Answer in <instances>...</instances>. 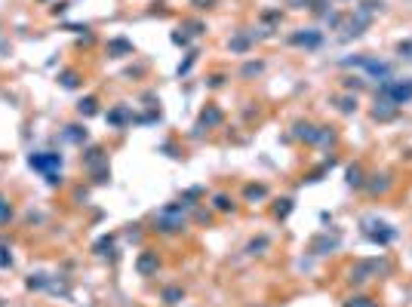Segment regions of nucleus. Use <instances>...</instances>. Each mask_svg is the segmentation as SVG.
<instances>
[{
    "label": "nucleus",
    "instance_id": "nucleus-1",
    "mask_svg": "<svg viewBox=\"0 0 412 307\" xmlns=\"http://www.w3.org/2000/svg\"><path fill=\"white\" fill-rule=\"evenodd\" d=\"M379 98H385V101H391V105H406V101H412V80H382V86H379Z\"/></svg>",
    "mask_w": 412,
    "mask_h": 307
},
{
    "label": "nucleus",
    "instance_id": "nucleus-2",
    "mask_svg": "<svg viewBox=\"0 0 412 307\" xmlns=\"http://www.w3.org/2000/svg\"><path fill=\"white\" fill-rule=\"evenodd\" d=\"M154 224H157V230L160 234H175V230H181L185 227V215H181V206H163L157 215H154Z\"/></svg>",
    "mask_w": 412,
    "mask_h": 307
},
{
    "label": "nucleus",
    "instance_id": "nucleus-3",
    "mask_svg": "<svg viewBox=\"0 0 412 307\" xmlns=\"http://www.w3.org/2000/svg\"><path fill=\"white\" fill-rule=\"evenodd\" d=\"M34 169H40L43 175H50V172H56L59 166H62V154H56V150H40V154H31V160H28Z\"/></svg>",
    "mask_w": 412,
    "mask_h": 307
},
{
    "label": "nucleus",
    "instance_id": "nucleus-4",
    "mask_svg": "<svg viewBox=\"0 0 412 307\" xmlns=\"http://www.w3.org/2000/svg\"><path fill=\"white\" fill-rule=\"evenodd\" d=\"M379 271H385L382 261H360V264H354V271H351V283H363V280H369L372 274H379Z\"/></svg>",
    "mask_w": 412,
    "mask_h": 307
},
{
    "label": "nucleus",
    "instance_id": "nucleus-5",
    "mask_svg": "<svg viewBox=\"0 0 412 307\" xmlns=\"http://www.w3.org/2000/svg\"><path fill=\"white\" fill-rule=\"evenodd\" d=\"M320 31H314V28H308V31H298V34H292V43L295 46H308V49H314V46H320Z\"/></svg>",
    "mask_w": 412,
    "mask_h": 307
},
{
    "label": "nucleus",
    "instance_id": "nucleus-6",
    "mask_svg": "<svg viewBox=\"0 0 412 307\" xmlns=\"http://www.w3.org/2000/svg\"><path fill=\"white\" fill-rule=\"evenodd\" d=\"M157 264H160V261H157V252H142L139 261H135V271H139L142 277H151V274L157 271Z\"/></svg>",
    "mask_w": 412,
    "mask_h": 307
},
{
    "label": "nucleus",
    "instance_id": "nucleus-7",
    "mask_svg": "<svg viewBox=\"0 0 412 307\" xmlns=\"http://www.w3.org/2000/svg\"><path fill=\"white\" fill-rule=\"evenodd\" d=\"M372 117H376V120H394V117H397V105H391V101L379 98L376 111H372Z\"/></svg>",
    "mask_w": 412,
    "mask_h": 307
},
{
    "label": "nucleus",
    "instance_id": "nucleus-8",
    "mask_svg": "<svg viewBox=\"0 0 412 307\" xmlns=\"http://www.w3.org/2000/svg\"><path fill=\"white\" fill-rule=\"evenodd\" d=\"M372 224H376V221H372ZM376 227H379V230H366V234L376 240V243H391V240L397 237V230H391V227H388V224H382V221H379Z\"/></svg>",
    "mask_w": 412,
    "mask_h": 307
},
{
    "label": "nucleus",
    "instance_id": "nucleus-9",
    "mask_svg": "<svg viewBox=\"0 0 412 307\" xmlns=\"http://www.w3.org/2000/svg\"><path fill=\"white\" fill-rule=\"evenodd\" d=\"M108 120H111V123H114V126H123L126 120H132V114H129L126 108H114V111H111V114H108Z\"/></svg>",
    "mask_w": 412,
    "mask_h": 307
},
{
    "label": "nucleus",
    "instance_id": "nucleus-10",
    "mask_svg": "<svg viewBox=\"0 0 412 307\" xmlns=\"http://www.w3.org/2000/svg\"><path fill=\"white\" fill-rule=\"evenodd\" d=\"M345 307H379L372 298H366V295H354V298H348L345 301Z\"/></svg>",
    "mask_w": 412,
    "mask_h": 307
},
{
    "label": "nucleus",
    "instance_id": "nucleus-11",
    "mask_svg": "<svg viewBox=\"0 0 412 307\" xmlns=\"http://www.w3.org/2000/svg\"><path fill=\"white\" fill-rule=\"evenodd\" d=\"M200 123H203V126H215V123H221V111H215V108L203 111V117H200Z\"/></svg>",
    "mask_w": 412,
    "mask_h": 307
},
{
    "label": "nucleus",
    "instance_id": "nucleus-12",
    "mask_svg": "<svg viewBox=\"0 0 412 307\" xmlns=\"http://www.w3.org/2000/svg\"><path fill=\"white\" fill-rule=\"evenodd\" d=\"M108 53H114V56H120V53H132V43H126V40H111V43H108Z\"/></svg>",
    "mask_w": 412,
    "mask_h": 307
},
{
    "label": "nucleus",
    "instance_id": "nucleus-13",
    "mask_svg": "<svg viewBox=\"0 0 412 307\" xmlns=\"http://www.w3.org/2000/svg\"><path fill=\"white\" fill-rule=\"evenodd\" d=\"M10 218H13V206L7 203V197H4V194H0V224H7Z\"/></svg>",
    "mask_w": 412,
    "mask_h": 307
},
{
    "label": "nucleus",
    "instance_id": "nucleus-14",
    "mask_svg": "<svg viewBox=\"0 0 412 307\" xmlns=\"http://www.w3.org/2000/svg\"><path fill=\"white\" fill-rule=\"evenodd\" d=\"M77 111L83 114V117H93V114L99 111V108H96V98H83V101L77 105Z\"/></svg>",
    "mask_w": 412,
    "mask_h": 307
},
{
    "label": "nucleus",
    "instance_id": "nucleus-15",
    "mask_svg": "<svg viewBox=\"0 0 412 307\" xmlns=\"http://www.w3.org/2000/svg\"><path fill=\"white\" fill-rule=\"evenodd\" d=\"M65 138H71V141H86V129H80V126H68Z\"/></svg>",
    "mask_w": 412,
    "mask_h": 307
},
{
    "label": "nucleus",
    "instance_id": "nucleus-16",
    "mask_svg": "<svg viewBox=\"0 0 412 307\" xmlns=\"http://www.w3.org/2000/svg\"><path fill=\"white\" fill-rule=\"evenodd\" d=\"M111 246H114V237H102V240L96 243V255H108Z\"/></svg>",
    "mask_w": 412,
    "mask_h": 307
},
{
    "label": "nucleus",
    "instance_id": "nucleus-17",
    "mask_svg": "<svg viewBox=\"0 0 412 307\" xmlns=\"http://www.w3.org/2000/svg\"><path fill=\"white\" fill-rule=\"evenodd\" d=\"M335 246H339V240H326V237H320V240L314 243V252L323 255V249H335Z\"/></svg>",
    "mask_w": 412,
    "mask_h": 307
},
{
    "label": "nucleus",
    "instance_id": "nucleus-18",
    "mask_svg": "<svg viewBox=\"0 0 412 307\" xmlns=\"http://www.w3.org/2000/svg\"><path fill=\"white\" fill-rule=\"evenodd\" d=\"M348 184H354V187H360V184H363V172H360V166H351V169H348Z\"/></svg>",
    "mask_w": 412,
    "mask_h": 307
},
{
    "label": "nucleus",
    "instance_id": "nucleus-19",
    "mask_svg": "<svg viewBox=\"0 0 412 307\" xmlns=\"http://www.w3.org/2000/svg\"><path fill=\"white\" fill-rule=\"evenodd\" d=\"M62 86H65V89H74V86H77V74H74V71H65V74H62Z\"/></svg>",
    "mask_w": 412,
    "mask_h": 307
},
{
    "label": "nucleus",
    "instance_id": "nucleus-20",
    "mask_svg": "<svg viewBox=\"0 0 412 307\" xmlns=\"http://www.w3.org/2000/svg\"><path fill=\"white\" fill-rule=\"evenodd\" d=\"M265 194H268V190L261 187V184H258V187H246V197H249V200H261Z\"/></svg>",
    "mask_w": 412,
    "mask_h": 307
},
{
    "label": "nucleus",
    "instance_id": "nucleus-21",
    "mask_svg": "<svg viewBox=\"0 0 412 307\" xmlns=\"http://www.w3.org/2000/svg\"><path fill=\"white\" fill-rule=\"evenodd\" d=\"M13 264V255H10V249L7 246H0V267H10Z\"/></svg>",
    "mask_w": 412,
    "mask_h": 307
},
{
    "label": "nucleus",
    "instance_id": "nucleus-22",
    "mask_svg": "<svg viewBox=\"0 0 412 307\" xmlns=\"http://www.w3.org/2000/svg\"><path fill=\"white\" fill-rule=\"evenodd\" d=\"M163 298H166V304H175V301L181 298V289H166V292H163Z\"/></svg>",
    "mask_w": 412,
    "mask_h": 307
},
{
    "label": "nucleus",
    "instance_id": "nucleus-23",
    "mask_svg": "<svg viewBox=\"0 0 412 307\" xmlns=\"http://www.w3.org/2000/svg\"><path fill=\"white\" fill-rule=\"evenodd\" d=\"M215 209H221V212H228V209H231V200L224 197V194H218V197H215Z\"/></svg>",
    "mask_w": 412,
    "mask_h": 307
},
{
    "label": "nucleus",
    "instance_id": "nucleus-24",
    "mask_svg": "<svg viewBox=\"0 0 412 307\" xmlns=\"http://www.w3.org/2000/svg\"><path fill=\"white\" fill-rule=\"evenodd\" d=\"M397 53H400L403 59H412V40H406V43H400V46H397Z\"/></svg>",
    "mask_w": 412,
    "mask_h": 307
},
{
    "label": "nucleus",
    "instance_id": "nucleus-25",
    "mask_svg": "<svg viewBox=\"0 0 412 307\" xmlns=\"http://www.w3.org/2000/svg\"><path fill=\"white\" fill-rule=\"evenodd\" d=\"M246 46H249V40H246V37H237V40L231 43V49H234V53H243Z\"/></svg>",
    "mask_w": 412,
    "mask_h": 307
},
{
    "label": "nucleus",
    "instance_id": "nucleus-26",
    "mask_svg": "<svg viewBox=\"0 0 412 307\" xmlns=\"http://www.w3.org/2000/svg\"><path fill=\"white\" fill-rule=\"evenodd\" d=\"M342 111H357V98H342Z\"/></svg>",
    "mask_w": 412,
    "mask_h": 307
},
{
    "label": "nucleus",
    "instance_id": "nucleus-27",
    "mask_svg": "<svg viewBox=\"0 0 412 307\" xmlns=\"http://www.w3.org/2000/svg\"><path fill=\"white\" fill-rule=\"evenodd\" d=\"M289 209H292V200H283V206H277V215H280V218H286V215H289Z\"/></svg>",
    "mask_w": 412,
    "mask_h": 307
},
{
    "label": "nucleus",
    "instance_id": "nucleus-28",
    "mask_svg": "<svg viewBox=\"0 0 412 307\" xmlns=\"http://www.w3.org/2000/svg\"><path fill=\"white\" fill-rule=\"evenodd\" d=\"M265 246H268V240H255V243H249V252L255 255L258 249H265Z\"/></svg>",
    "mask_w": 412,
    "mask_h": 307
},
{
    "label": "nucleus",
    "instance_id": "nucleus-29",
    "mask_svg": "<svg viewBox=\"0 0 412 307\" xmlns=\"http://www.w3.org/2000/svg\"><path fill=\"white\" fill-rule=\"evenodd\" d=\"M191 4H194V7H197V10H209V7H212V4H215V0H191Z\"/></svg>",
    "mask_w": 412,
    "mask_h": 307
},
{
    "label": "nucleus",
    "instance_id": "nucleus-30",
    "mask_svg": "<svg viewBox=\"0 0 412 307\" xmlns=\"http://www.w3.org/2000/svg\"><path fill=\"white\" fill-rule=\"evenodd\" d=\"M255 71H261V65H258V62H255V65H246V68H243V74H246V77H249V74H255Z\"/></svg>",
    "mask_w": 412,
    "mask_h": 307
},
{
    "label": "nucleus",
    "instance_id": "nucleus-31",
    "mask_svg": "<svg viewBox=\"0 0 412 307\" xmlns=\"http://www.w3.org/2000/svg\"><path fill=\"white\" fill-rule=\"evenodd\" d=\"M289 4H298V10H302V7H308V0H289Z\"/></svg>",
    "mask_w": 412,
    "mask_h": 307
}]
</instances>
